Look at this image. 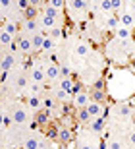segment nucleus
<instances>
[{
  "mask_svg": "<svg viewBox=\"0 0 135 149\" xmlns=\"http://www.w3.org/2000/svg\"><path fill=\"white\" fill-rule=\"evenodd\" d=\"M2 29H6V31H8L12 37H17V33L21 31V29H17V22H16V19H10V17H8V19L2 23Z\"/></svg>",
  "mask_w": 135,
  "mask_h": 149,
  "instance_id": "16",
  "label": "nucleus"
},
{
  "mask_svg": "<svg viewBox=\"0 0 135 149\" xmlns=\"http://www.w3.org/2000/svg\"><path fill=\"white\" fill-rule=\"evenodd\" d=\"M44 81H46V76H44L43 68H31V72H29V83L44 85Z\"/></svg>",
  "mask_w": 135,
  "mask_h": 149,
  "instance_id": "12",
  "label": "nucleus"
},
{
  "mask_svg": "<svg viewBox=\"0 0 135 149\" xmlns=\"http://www.w3.org/2000/svg\"><path fill=\"white\" fill-rule=\"evenodd\" d=\"M56 107H58V101L54 99V97H46V99H43V109L46 112H50V114H52V111L56 109Z\"/></svg>",
  "mask_w": 135,
  "mask_h": 149,
  "instance_id": "26",
  "label": "nucleus"
},
{
  "mask_svg": "<svg viewBox=\"0 0 135 149\" xmlns=\"http://www.w3.org/2000/svg\"><path fill=\"white\" fill-rule=\"evenodd\" d=\"M44 76H46V81H58L60 79V66L58 64H54V62H50L48 66H44Z\"/></svg>",
  "mask_w": 135,
  "mask_h": 149,
  "instance_id": "7",
  "label": "nucleus"
},
{
  "mask_svg": "<svg viewBox=\"0 0 135 149\" xmlns=\"http://www.w3.org/2000/svg\"><path fill=\"white\" fill-rule=\"evenodd\" d=\"M44 14L50 16V17H56V19H60V22H64L62 10H56V8H52V6H44Z\"/></svg>",
  "mask_w": 135,
  "mask_h": 149,
  "instance_id": "28",
  "label": "nucleus"
},
{
  "mask_svg": "<svg viewBox=\"0 0 135 149\" xmlns=\"http://www.w3.org/2000/svg\"><path fill=\"white\" fill-rule=\"evenodd\" d=\"M37 22H39V27L43 29V31H50V29H54V27H60L64 22H60V19H56V17H50V16H46V14H39L37 16Z\"/></svg>",
  "mask_w": 135,
  "mask_h": 149,
  "instance_id": "2",
  "label": "nucleus"
},
{
  "mask_svg": "<svg viewBox=\"0 0 135 149\" xmlns=\"http://www.w3.org/2000/svg\"><path fill=\"white\" fill-rule=\"evenodd\" d=\"M16 0H0V4L4 6V10H8V8H12V4H14Z\"/></svg>",
  "mask_w": 135,
  "mask_h": 149,
  "instance_id": "45",
  "label": "nucleus"
},
{
  "mask_svg": "<svg viewBox=\"0 0 135 149\" xmlns=\"http://www.w3.org/2000/svg\"><path fill=\"white\" fill-rule=\"evenodd\" d=\"M23 149H41V141L35 136H29V138L23 139Z\"/></svg>",
  "mask_w": 135,
  "mask_h": 149,
  "instance_id": "22",
  "label": "nucleus"
},
{
  "mask_svg": "<svg viewBox=\"0 0 135 149\" xmlns=\"http://www.w3.org/2000/svg\"><path fill=\"white\" fill-rule=\"evenodd\" d=\"M133 70H135V60H133Z\"/></svg>",
  "mask_w": 135,
  "mask_h": 149,
  "instance_id": "52",
  "label": "nucleus"
},
{
  "mask_svg": "<svg viewBox=\"0 0 135 149\" xmlns=\"http://www.w3.org/2000/svg\"><path fill=\"white\" fill-rule=\"evenodd\" d=\"M17 47H19V54H31V52H35L29 35H21V37L17 39Z\"/></svg>",
  "mask_w": 135,
  "mask_h": 149,
  "instance_id": "6",
  "label": "nucleus"
},
{
  "mask_svg": "<svg viewBox=\"0 0 135 149\" xmlns=\"http://www.w3.org/2000/svg\"><path fill=\"white\" fill-rule=\"evenodd\" d=\"M4 52H6V47H4V45H2V43H0V56L4 54Z\"/></svg>",
  "mask_w": 135,
  "mask_h": 149,
  "instance_id": "48",
  "label": "nucleus"
},
{
  "mask_svg": "<svg viewBox=\"0 0 135 149\" xmlns=\"http://www.w3.org/2000/svg\"><path fill=\"white\" fill-rule=\"evenodd\" d=\"M129 143L135 147V130H133V132H129Z\"/></svg>",
  "mask_w": 135,
  "mask_h": 149,
  "instance_id": "46",
  "label": "nucleus"
},
{
  "mask_svg": "<svg viewBox=\"0 0 135 149\" xmlns=\"http://www.w3.org/2000/svg\"><path fill=\"white\" fill-rule=\"evenodd\" d=\"M58 87H62L64 91L71 93V89H73V79H71V77H64V79H60V81H58Z\"/></svg>",
  "mask_w": 135,
  "mask_h": 149,
  "instance_id": "31",
  "label": "nucleus"
},
{
  "mask_svg": "<svg viewBox=\"0 0 135 149\" xmlns=\"http://www.w3.org/2000/svg\"><path fill=\"white\" fill-rule=\"evenodd\" d=\"M77 122L79 124H89L91 122V114L87 112V109H77Z\"/></svg>",
  "mask_w": 135,
  "mask_h": 149,
  "instance_id": "29",
  "label": "nucleus"
},
{
  "mask_svg": "<svg viewBox=\"0 0 135 149\" xmlns=\"http://www.w3.org/2000/svg\"><path fill=\"white\" fill-rule=\"evenodd\" d=\"M56 139L62 141V143L70 141V139H71V130H70V128H64V126H58V136H56Z\"/></svg>",
  "mask_w": 135,
  "mask_h": 149,
  "instance_id": "21",
  "label": "nucleus"
},
{
  "mask_svg": "<svg viewBox=\"0 0 135 149\" xmlns=\"http://www.w3.org/2000/svg\"><path fill=\"white\" fill-rule=\"evenodd\" d=\"M6 124H8V116H6L4 112H2V109H0V132H4Z\"/></svg>",
  "mask_w": 135,
  "mask_h": 149,
  "instance_id": "43",
  "label": "nucleus"
},
{
  "mask_svg": "<svg viewBox=\"0 0 135 149\" xmlns=\"http://www.w3.org/2000/svg\"><path fill=\"white\" fill-rule=\"evenodd\" d=\"M64 77H71V68L68 64L60 66V79H64Z\"/></svg>",
  "mask_w": 135,
  "mask_h": 149,
  "instance_id": "38",
  "label": "nucleus"
},
{
  "mask_svg": "<svg viewBox=\"0 0 135 149\" xmlns=\"http://www.w3.org/2000/svg\"><path fill=\"white\" fill-rule=\"evenodd\" d=\"M4 12H6V10H4V6H2V4H0V17H2V16H4Z\"/></svg>",
  "mask_w": 135,
  "mask_h": 149,
  "instance_id": "49",
  "label": "nucleus"
},
{
  "mask_svg": "<svg viewBox=\"0 0 135 149\" xmlns=\"http://www.w3.org/2000/svg\"><path fill=\"white\" fill-rule=\"evenodd\" d=\"M104 27L110 29V31L114 33V31L120 27V19H118V16H114V14H112V16H108V17H106V23H104Z\"/></svg>",
  "mask_w": 135,
  "mask_h": 149,
  "instance_id": "24",
  "label": "nucleus"
},
{
  "mask_svg": "<svg viewBox=\"0 0 135 149\" xmlns=\"http://www.w3.org/2000/svg\"><path fill=\"white\" fill-rule=\"evenodd\" d=\"M6 50H8V52H12V54H19V47H17V41H14L12 45H8V47H6Z\"/></svg>",
  "mask_w": 135,
  "mask_h": 149,
  "instance_id": "42",
  "label": "nucleus"
},
{
  "mask_svg": "<svg viewBox=\"0 0 135 149\" xmlns=\"http://www.w3.org/2000/svg\"><path fill=\"white\" fill-rule=\"evenodd\" d=\"M44 39H46V35H44V31L41 29V31H37V33L31 35V43H33V49L35 50H41V47H43Z\"/></svg>",
  "mask_w": 135,
  "mask_h": 149,
  "instance_id": "17",
  "label": "nucleus"
},
{
  "mask_svg": "<svg viewBox=\"0 0 135 149\" xmlns=\"http://www.w3.org/2000/svg\"><path fill=\"white\" fill-rule=\"evenodd\" d=\"M85 109H87V112L91 114V118H98V116H104V107H102V103L91 101V103H89Z\"/></svg>",
  "mask_w": 135,
  "mask_h": 149,
  "instance_id": "14",
  "label": "nucleus"
},
{
  "mask_svg": "<svg viewBox=\"0 0 135 149\" xmlns=\"http://www.w3.org/2000/svg\"><path fill=\"white\" fill-rule=\"evenodd\" d=\"M116 112H118L120 116H124V118H129V116L133 114V109H131L127 103H124V105H118V107H116Z\"/></svg>",
  "mask_w": 135,
  "mask_h": 149,
  "instance_id": "27",
  "label": "nucleus"
},
{
  "mask_svg": "<svg viewBox=\"0 0 135 149\" xmlns=\"http://www.w3.org/2000/svg\"><path fill=\"white\" fill-rule=\"evenodd\" d=\"M6 76H8V72H4V70H2V68H0V81H2V79H4Z\"/></svg>",
  "mask_w": 135,
  "mask_h": 149,
  "instance_id": "47",
  "label": "nucleus"
},
{
  "mask_svg": "<svg viewBox=\"0 0 135 149\" xmlns=\"http://www.w3.org/2000/svg\"><path fill=\"white\" fill-rule=\"evenodd\" d=\"M29 6L41 8V6H46V0H29Z\"/></svg>",
  "mask_w": 135,
  "mask_h": 149,
  "instance_id": "44",
  "label": "nucleus"
},
{
  "mask_svg": "<svg viewBox=\"0 0 135 149\" xmlns=\"http://www.w3.org/2000/svg\"><path fill=\"white\" fill-rule=\"evenodd\" d=\"M62 35H64V31H62V27H54L48 31V37L52 39V41H60L62 39Z\"/></svg>",
  "mask_w": 135,
  "mask_h": 149,
  "instance_id": "33",
  "label": "nucleus"
},
{
  "mask_svg": "<svg viewBox=\"0 0 135 149\" xmlns=\"http://www.w3.org/2000/svg\"><path fill=\"white\" fill-rule=\"evenodd\" d=\"M106 149H124V145H122V141H120V139L112 138V139L106 143Z\"/></svg>",
  "mask_w": 135,
  "mask_h": 149,
  "instance_id": "37",
  "label": "nucleus"
},
{
  "mask_svg": "<svg viewBox=\"0 0 135 149\" xmlns=\"http://www.w3.org/2000/svg\"><path fill=\"white\" fill-rule=\"evenodd\" d=\"M131 54H133V58H135V43L131 45Z\"/></svg>",
  "mask_w": 135,
  "mask_h": 149,
  "instance_id": "51",
  "label": "nucleus"
},
{
  "mask_svg": "<svg viewBox=\"0 0 135 149\" xmlns=\"http://www.w3.org/2000/svg\"><path fill=\"white\" fill-rule=\"evenodd\" d=\"M16 62H17V54H12V52H8V50L0 56V68H2L4 72H10L12 68L16 66Z\"/></svg>",
  "mask_w": 135,
  "mask_h": 149,
  "instance_id": "5",
  "label": "nucleus"
},
{
  "mask_svg": "<svg viewBox=\"0 0 135 149\" xmlns=\"http://www.w3.org/2000/svg\"><path fill=\"white\" fill-rule=\"evenodd\" d=\"M25 107L29 109V111H43V99L39 97V95H27V99H25Z\"/></svg>",
  "mask_w": 135,
  "mask_h": 149,
  "instance_id": "11",
  "label": "nucleus"
},
{
  "mask_svg": "<svg viewBox=\"0 0 135 149\" xmlns=\"http://www.w3.org/2000/svg\"><path fill=\"white\" fill-rule=\"evenodd\" d=\"M93 89H95V91H104V79L102 77H98V79L93 81Z\"/></svg>",
  "mask_w": 135,
  "mask_h": 149,
  "instance_id": "41",
  "label": "nucleus"
},
{
  "mask_svg": "<svg viewBox=\"0 0 135 149\" xmlns=\"http://www.w3.org/2000/svg\"><path fill=\"white\" fill-rule=\"evenodd\" d=\"M35 122H37L39 126H44V124H48L50 122V112H46L43 109V111H39L37 116H35Z\"/></svg>",
  "mask_w": 135,
  "mask_h": 149,
  "instance_id": "25",
  "label": "nucleus"
},
{
  "mask_svg": "<svg viewBox=\"0 0 135 149\" xmlns=\"http://www.w3.org/2000/svg\"><path fill=\"white\" fill-rule=\"evenodd\" d=\"M54 50H56V41H52V39L46 35V39H44L43 47H41V52H43L44 56H48V54H52Z\"/></svg>",
  "mask_w": 135,
  "mask_h": 149,
  "instance_id": "18",
  "label": "nucleus"
},
{
  "mask_svg": "<svg viewBox=\"0 0 135 149\" xmlns=\"http://www.w3.org/2000/svg\"><path fill=\"white\" fill-rule=\"evenodd\" d=\"M27 81H29V77H27V76H17V77L12 79V87L17 89V91H19V89H27V85H29Z\"/></svg>",
  "mask_w": 135,
  "mask_h": 149,
  "instance_id": "19",
  "label": "nucleus"
},
{
  "mask_svg": "<svg viewBox=\"0 0 135 149\" xmlns=\"http://www.w3.org/2000/svg\"><path fill=\"white\" fill-rule=\"evenodd\" d=\"M114 37H116V41H120V43H129L131 39H133V31H131L129 27H122V25H120V27L114 31Z\"/></svg>",
  "mask_w": 135,
  "mask_h": 149,
  "instance_id": "10",
  "label": "nucleus"
},
{
  "mask_svg": "<svg viewBox=\"0 0 135 149\" xmlns=\"http://www.w3.org/2000/svg\"><path fill=\"white\" fill-rule=\"evenodd\" d=\"M110 2H112V10L114 12H122L124 6H125V0H110Z\"/></svg>",
  "mask_w": 135,
  "mask_h": 149,
  "instance_id": "39",
  "label": "nucleus"
},
{
  "mask_svg": "<svg viewBox=\"0 0 135 149\" xmlns=\"http://www.w3.org/2000/svg\"><path fill=\"white\" fill-rule=\"evenodd\" d=\"M68 2H70V0H66V4H68Z\"/></svg>",
  "mask_w": 135,
  "mask_h": 149,
  "instance_id": "53",
  "label": "nucleus"
},
{
  "mask_svg": "<svg viewBox=\"0 0 135 149\" xmlns=\"http://www.w3.org/2000/svg\"><path fill=\"white\" fill-rule=\"evenodd\" d=\"M16 8L23 14V12L29 8V0H16Z\"/></svg>",
  "mask_w": 135,
  "mask_h": 149,
  "instance_id": "40",
  "label": "nucleus"
},
{
  "mask_svg": "<svg viewBox=\"0 0 135 149\" xmlns=\"http://www.w3.org/2000/svg\"><path fill=\"white\" fill-rule=\"evenodd\" d=\"M68 8L73 14H85L89 10V0H70L68 2Z\"/></svg>",
  "mask_w": 135,
  "mask_h": 149,
  "instance_id": "9",
  "label": "nucleus"
},
{
  "mask_svg": "<svg viewBox=\"0 0 135 149\" xmlns=\"http://www.w3.org/2000/svg\"><path fill=\"white\" fill-rule=\"evenodd\" d=\"M41 87H43V85H39V83H29V85H27V95H39L41 93Z\"/></svg>",
  "mask_w": 135,
  "mask_h": 149,
  "instance_id": "34",
  "label": "nucleus"
},
{
  "mask_svg": "<svg viewBox=\"0 0 135 149\" xmlns=\"http://www.w3.org/2000/svg\"><path fill=\"white\" fill-rule=\"evenodd\" d=\"M71 103H73V107H75V109H85V107L91 103V95L81 89L79 93L71 95Z\"/></svg>",
  "mask_w": 135,
  "mask_h": 149,
  "instance_id": "4",
  "label": "nucleus"
},
{
  "mask_svg": "<svg viewBox=\"0 0 135 149\" xmlns=\"http://www.w3.org/2000/svg\"><path fill=\"white\" fill-rule=\"evenodd\" d=\"M98 12H102L104 16H112L114 14L112 2H110V0H98Z\"/></svg>",
  "mask_w": 135,
  "mask_h": 149,
  "instance_id": "23",
  "label": "nucleus"
},
{
  "mask_svg": "<svg viewBox=\"0 0 135 149\" xmlns=\"http://www.w3.org/2000/svg\"><path fill=\"white\" fill-rule=\"evenodd\" d=\"M21 31H23V35H29V37H31L33 33L41 31L37 17H33V19H23V23H21Z\"/></svg>",
  "mask_w": 135,
  "mask_h": 149,
  "instance_id": "8",
  "label": "nucleus"
},
{
  "mask_svg": "<svg viewBox=\"0 0 135 149\" xmlns=\"http://www.w3.org/2000/svg\"><path fill=\"white\" fill-rule=\"evenodd\" d=\"M104 128H106V120H104V116L91 118V122H89V130H91L93 134H102Z\"/></svg>",
  "mask_w": 135,
  "mask_h": 149,
  "instance_id": "13",
  "label": "nucleus"
},
{
  "mask_svg": "<svg viewBox=\"0 0 135 149\" xmlns=\"http://www.w3.org/2000/svg\"><path fill=\"white\" fill-rule=\"evenodd\" d=\"M14 39H16V37H12V35L8 33L6 29H2V27H0V43L4 45V47H8V45H12V43H14Z\"/></svg>",
  "mask_w": 135,
  "mask_h": 149,
  "instance_id": "30",
  "label": "nucleus"
},
{
  "mask_svg": "<svg viewBox=\"0 0 135 149\" xmlns=\"http://www.w3.org/2000/svg\"><path fill=\"white\" fill-rule=\"evenodd\" d=\"M46 6H52V8H56V10H62V12H64L66 0H46Z\"/></svg>",
  "mask_w": 135,
  "mask_h": 149,
  "instance_id": "35",
  "label": "nucleus"
},
{
  "mask_svg": "<svg viewBox=\"0 0 135 149\" xmlns=\"http://www.w3.org/2000/svg\"><path fill=\"white\" fill-rule=\"evenodd\" d=\"M79 149H93L91 145H79Z\"/></svg>",
  "mask_w": 135,
  "mask_h": 149,
  "instance_id": "50",
  "label": "nucleus"
},
{
  "mask_svg": "<svg viewBox=\"0 0 135 149\" xmlns=\"http://www.w3.org/2000/svg\"><path fill=\"white\" fill-rule=\"evenodd\" d=\"M10 118H12V124L23 126L25 122H29V109L21 103H14V107L10 111Z\"/></svg>",
  "mask_w": 135,
  "mask_h": 149,
  "instance_id": "1",
  "label": "nucleus"
},
{
  "mask_svg": "<svg viewBox=\"0 0 135 149\" xmlns=\"http://www.w3.org/2000/svg\"><path fill=\"white\" fill-rule=\"evenodd\" d=\"M73 52H75L77 56H89L91 54V45L87 43V41H77V43L73 45Z\"/></svg>",
  "mask_w": 135,
  "mask_h": 149,
  "instance_id": "15",
  "label": "nucleus"
},
{
  "mask_svg": "<svg viewBox=\"0 0 135 149\" xmlns=\"http://www.w3.org/2000/svg\"><path fill=\"white\" fill-rule=\"evenodd\" d=\"M39 16V8H35V6H29L25 12H23V17L25 19H33V17Z\"/></svg>",
  "mask_w": 135,
  "mask_h": 149,
  "instance_id": "32",
  "label": "nucleus"
},
{
  "mask_svg": "<svg viewBox=\"0 0 135 149\" xmlns=\"http://www.w3.org/2000/svg\"><path fill=\"white\" fill-rule=\"evenodd\" d=\"M52 97H54L56 101H58L60 105H64L66 101H68V99L71 97V93H68V91H64L62 87H56V89H54V95H52Z\"/></svg>",
  "mask_w": 135,
  "mask_h": 149,
  "instance_id": "20",
  "label": "nucleus"
},
{
  "mask_svg": "<svg viewBox=\"0 0 135 149\" xmlns=\"http://www.w3.org/2000/svg\"><path fill=\"white\" fill-rule=\"evenodd\" d=\"M116 16H118L122 27H129V29L135 27V14L131 10H122V12H118Z\"/></svg>",
  "mask_w": 135,
  "mask_h": 149,
  "instance_id": "3",
  "label": "nucleus"
},
{
  "mask_svg": "<svg viewBox=\"0 0 135 149\" xmlns=\"http://www.w3.org/2000/svg\"><path fill=\"white\" fill-rule=\"evenodd\" d=\"M104 99H106V93H104V91H95V89H93V93H91V101L102 103Z\"/></svg>",
  "mask_w": 135,
  "mask_h": 149,
  "instance_id": "36",
  "label": "nucleus"
}]
</instances>
